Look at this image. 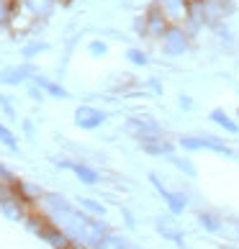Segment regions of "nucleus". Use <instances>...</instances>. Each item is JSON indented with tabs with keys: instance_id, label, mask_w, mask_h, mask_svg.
<instances>
[{
	"instance_id": "obj_6",
	"label": "nucleus",
	"mask_w": 239,
	"mask_h": 249,
	"mask_svg": "<svg viewBox=\"0 0 239 249\" xmlns=\"http://www.w3.org/2000/svg\"><path fill=\"white\" fill-rule=\"evenodd\" d=\"M149 182L154 185V190H157L160 196L165 198V203H167V208H170V213H172V216H180L183 211L188 208V198L183 196V193H172V190H167V188L162 185V180L157 178V175H149Z\"/></svg>"
},
{
	"instance_id": "obj_28",
	"label": "nucleus",
	"mask_w": 239,
	"mask_h": 249,
	"mask_svg": "<svg viewBox=\"0 0 239 249\" xmlns=\"http://www.w3.org/2000/svg\"><path fill=\"white\" fill-rule=\"evenodd\" d=\"M226 249H232V247H226Z\"/></svg>"
},
{
	"instance_id": "obj_5",
	"label": "nucleus",
	"mask_w": 239,
	"mask_h": 249,
	"mask_svg": "<svg viewBox=\"0 0 239 249\" xmlns=\"http://www.w3.org/2000/svg\"><path fill=\"white\" fill-rule=\"evenodd\" d=\"M139 149L152 154V157H170L175 154V144L170 139H165V134H149V136H136Z\"/></svg>"
},
{
	"instance_id": "obj_24",
	"label": "nucleus",
	"mask_w": 239,
	"mask_h": 249,
	"mask_svg": "<svg viewBox=\"0 0 239 249\" xmlns=\"http://www.w3.org/2000/svg\"><path fill=\"white\" fill-rule=\"evenodd\" d=\"M178 100H180V108H183V110H190V108H193V98H190V95H180Z\"/></svg>"
},
{
	"instance_id": "obj_7",
	"label": "nucleus",
	"mask_w": 239,
	"mask_h": 249,
	"mask_svg": "<svg viewBox=\"0 0 239 249\" xmlns=\"http://www.w3.org/2000/svg\"><path fill=\"white\" fill-rule=\"evenodd\" d=\"M75 124L80 128L93 131V128L106 124V113H103V110H98V108H93V106H77L75 108Z\"/></svg>"
},
{
	"instance_id": "obj_27",
	"label": "nucleus",
	"mask_w": 239,
	"mask_h": 249,
	"mask_svg": "<svg viewBox=\"0 0 239 249\" xmlns=\"http://www.w3.org/2000/svg\"><path fill=\"white\" fill-rule=\"evenodd\" d=\"M211 3H234V0H211Z\"/></svg>"
},
{
	"instance_id": "obj_14",
	"label": "nucleus",
	"mask_w": 239,
	"mask_h": 249,
	"mask_svg": "<svg viewBox=\"0 0 239 249\" xmlns=\"http://www.w3.org/2000/svg\"><path fill=\"white\" fill-rule=\"evenodd\" d=\"M34 82H36V88L44 90V93L52 95V98H70V93H67L62 85H57V82H52V80H47V77H36Z\"/></svg>"
},
{
	"instance_id": "obj_19",
	"label": "nucleus",
	"mask_w": 239,
	"mask_h": 249,
	"mask_svg": "<svg viewBox=\"0 0 239 249\" xmlns=\"http://www.w3.org/2000/svg\"><path fill=\"white\" fill-rule=\"evenodd\" d=\"M80 208H82V211H90L93 216H103V213H106V208L100 206V203L90 200V198H82V200H80Z\"/></svg>"
},
{
	"instance_id": "obj_10",
	"label": "nucleus",
	"mask_w": 239,
	"mask_h": 249,
	"mask_svg": "<svg viewBox=\"0 0 239 249\" xmlns=\"http://www.w3.org/2000/svg\"><path fill=\"white\" fill-rule=\"evenodd\" d=\"M172 23H183L185 21V11H188V0H154Z\"/></svg>"
},
{
	"instance_id": "obj_21",
	"label": "nucleus",
	"mask_w": 239,
	"mask_h": 249,
	"mask_svg": "<svg viewBox=\"0 0 239 249\" xmlns=\"http://www.w3.org/2000/svg\"><path fill=\"white\" fill-rule=\"evenodd\" d=\"M88 52L93 54V57H103V54L108 52V47L103 41H90V47H88Z\"/></svg>"
},
{
	"instance_id": "obj_4",
	"label": "nucleus",
	"mask_w": 239,
	"mask_h": 249,
	"mask_svg": "<svg viewBox=\"0 0 239 249\" xmlns=\"http://www.w3.org/2000/svg\"><path fill=\"white\" fill-rule=\"evenodd\" d=\"M144 23H147V36H152V39H162L165 31L172 26V21L167 18V13H165L157 3H152L149 8H147Z\"/></svg>"
},
{
	"instance_id": "obj_20",
	"label": "nucleus",
	"mask_w": 239,
	"mask_h": 249,
	"mask_svg": "<svg viewBox=\"0 0 239 249\" xmlns=\"http://www.w3.org/2000/svg\"><path fill=\"white\" fill-rule=\"evenodd\" d=\"M0 142H3L5 146H11V149H16V136H13L11 128L3 126V124H0Z\"/></svg>"
},
{
	"instance_id": "obj_18",
	"label": "nucleus",
	"mask_w": 239,
	"mask_h": 249,
	"mask_svg": "<svg viewBox=\"0 0 239 249\" xmlns=\"http://www.w3.org/2000/svg\"><path fill=\"white\" fill-rule=\"evenodd\" d=\"M126 59L134 64V67H144V64H149V57L142 52V49H129L126 52Z\"/></svg>"
},
{
	"instance_id": "obj_1",
	"label": "nucleus",
	"mask_w": 239,
	"mask_h": 249,
	"mask_svg": "<svg viewBox=\"0 0 239 249\" xmlns=\"http://www.w3.org/2000/svg\"><path fill=\"white\" fill-rule=\"evenodd\" d=\"M29 229L47 244H52L54 249H70V236L57 224H52V221L41 218V216H29Z\"/></svg>"
},
{
	"instance_id": "obj_26",
	"label": "nucleus",
	"mask_w": 239,
	"mask_h": 249,
	"mask_svg": "<svg viewBox=\"0 0 239 249\" xmlns=\"http://www.w3.org/2000/svg\"><path fill=\"white\" fill-rule=\"evenodd\" d=\"M149 88L154 90V93H162V85H160L157 80H149Z\"/></svg>"
},
{
	"instance_id": "obj_25",
	"label": "nucleus",
	"mask_w": 239,
	"mask_h": 249,
	"mask_svg": "<svg viewBox=\"0 0 239 249\" xmlns=\"http://www.w3.org/2000/svg\"><path fill=\"white\" fill-rule=\"evenodd\" d=\"M0 106L5 108V113L8 116H13V108H11V98H5V95H0Z\"/></svg>"
},
{
	"instance_id": "obj_9",
	"label": "nucleus",
	"mask_w": 239,
	"mask_h": 249,
	"mask_svg": "<svg viewBox=\"0 0 239 249\" xmlns=\"http://www.w3.org/2000/svg\"><path fill=\"white\" fill-rule=\"evenodd\" d=\"M57 167H64V170H72L77 178L85 182V185H95L98 182V172L93 167H88L85 162H70V160H57Z\"/></svg>"
},
{
	"instance_id": "obj_23",
	"label": "nucleus",
	"mask_w": 239,
	"mask_h": 249,
	"mask_svg": "<svg viewBox=\"0 0 239 249\" xmlns=\"http://www.w3.org/2000/svg\"><path fill=\"white\" fill-rule=\"evenodd\" d=\"M0 21H11V3L0 0Z\"/></svg>"
},
{
	"instance_id": "obj_15",
	"label": "nucleus",
	"mask_w": 239,
	"mask_h": 249,
	"mask_svg": "<svg viewBox=\"0 0 239 249\" xmlns=\"http://www.w3.org/2000/svg\"><path fill=\"white\" fill-rule=\"evenodd\" d=\"M95 249H134V247L129 244L126 239H118V236H113V234H106V236L95 244Z\"/></svg>"
},
{
	"instance_id": "obj_8",
	"label": "nucleus",
	"mask_w": 239,
	"mask_h": 249,
	"mask_svg": "<svg viewBox=\"0 0 239 249\" xmlns=\"http://www.w3.org/2000/svg\"><path fill=\"white\" fill-rule=\"evenodd\" d=\"M126 128L131 131L134 136H149V134H165L162 126L154 121V118H147V116H134L126 121Z\"/></svg>"
},
{
	"instance_id": "obj_2",
	"label": "nucleus",
	"mask_w": 239,
	"mask_h": 249,
	"mask_svg": "<svg viewBox=\"0 0 239 249\" xmlns=\"http://www.w3.org/2000/svg\"><path fill=\"white\" fill-rule=\"evenodd\" d=\"M190 39H193V34L185 29V26L172 23L160 39V44H162V52L167 54V57H183V54L190 49Z\"/></svg>"
},
{
	"instance_id": "obj_29",
	"label": "nucleus",
	"mask_w": 239,
	"mask_h": 249,
	"mask_svg": "<svg viewBox=\"0 0 239 249\" xmlns=\"http://www.w3.org/2000/svg\"><path fill=\"white\" fill-rule=\"evenodd\" d=\"M188 3H190V0H188Z\"/></svg>"
},
{
	"instance_id": "obj_11",
	"label": "nucleus",
	"mask_w": 239,
	"mask_h": 249,
	"mask_svg": "<svg viewBox=\"0 0 239 249\" xmlns=\"http://www.w3.org/2000/svg\"><path fill=\"white\" fill-rule=\"evenodd\" d=\"M31 72H34L31 64H21V67L3 70V72H0V82H5V85H18V82H23Z\"/></svg>"
},
{
	"instance_id": "obj_13",
	"label": "nucleus",
	"mask_w": 239,
	"mask_h": 249,
	"mask_svg": "<svg viewBox=\"0 0 239 249\" xmlns=\"http://www.w3.org/2000/svg\"><path fill=\"white\" fill-rule=\"evenodd\" d=\"M211 121H214L216 126H221V128H226L229 134H239V124L234 121L232 116L226 113L224 108H214L211 110Z\"/></svg>"
},
{
	"instance_id": "obj_3",
	"label": "nucleus",
	"mask_w": 239,
	"mask_h": 249,
	"mask_svg": "<svg viewBox=\"0 0 239 249\" xmlns=\"http://www.w3.org/2000/svg\"><path fill=\"white\" fill-rule=\"evenodd\" d=\"M178 144L185 152H206L208 149V152H216L221 157H234L232 146H226V142L216 139V136H180Z\"/></svg>"
},
{
	"instance_id": "obj_22",
	"label": "nucleus",
	"mask_w": 239,
	"mask_h": 249,
	"mask_svg": "<svg viewBox=\"0 0 239 249\" xmlns=\"http://www.w3.org/2000/svg\"><path fill=\"white\" fill-rule=\"evenodd\" d=\"M44 49H49L47 44H31V47H26V49H23V57H26V59H31L34 54H39V52H44Z\"/></svg>"
},
{
	"instance_id": "obj_16",
	"label": "nucleus",
	"mask_w": 239,
	"mask_h": 249,
	"mask_svg": "<svg viewBox=\"0 0 239 249\" xmlns=\"http://www.w3.org/2000/svg\"><path fill=\"white\" fill-rule=\"evenodd\" d=\"M170 162L175 164V167H178L180 172H185L188 178H196V175H198V170H196V164H193L190 160H185V157H175V154H170Z\"/></svg>"
},
{
	"instance_id": "obj_12",
	"label": "nucleus",
	"mask_w": 239,
	"mask_h": 249,
	"mask_svg": "<svg viewBox=\"0 0 239 249\" xmlns=\"http://www.w3.org/2000/svg\"><path fill=\"white\" fill-rule=\"evenodd\" d=\"M154 226H157V231H160L165 239H172L175 244H183V231L178 229V224H175L172 218H165V216H160Z\"/></svg>"
},
{
	"instance_id": "obj_17",
	"label": "nucleus",
	"mask_w": 239,
	"mask_h": 249,
	"mask_svg": "<svg viewBox=\"0 0 239 249\" xmlns=\"http://www.w3.org/2000/svg\"><path fill=\"white\" fill-rule=\"evenodd\" d=\"M198 224H201V229H206V231H221V221H219L214 213H201L198 216Z\"/></svg>"
}]
</instances>
